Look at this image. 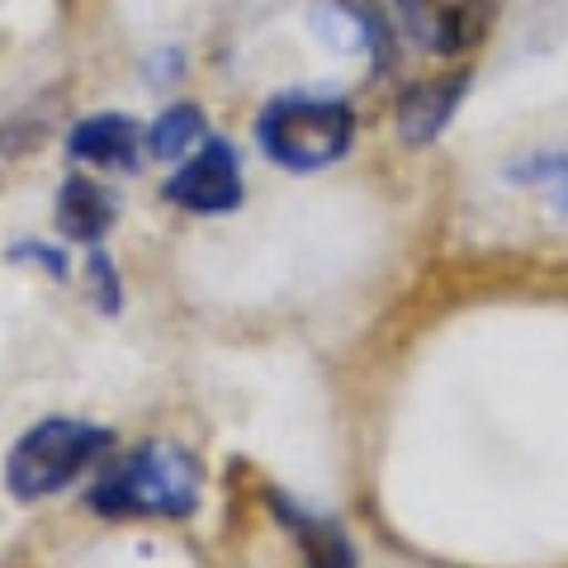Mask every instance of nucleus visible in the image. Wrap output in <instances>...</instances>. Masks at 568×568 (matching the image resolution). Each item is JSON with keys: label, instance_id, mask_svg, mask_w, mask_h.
I'll list each match as a JSON object with an SVG mask.
<instances>
[{"label": "nucleus", "instance_id": "f257e3e1", "mask_svg": "<svg viewBox=\"0 0 568 568\" xmlns=\"http://www.w3.org/2000/svg\"><path fill=\"white\" fill-rule=\"evenodd\" d=\"M81 503L104 521H190L204 503V469L181 440H142L85 488Z\"/></svg>", "mask_w": 568, "mask_h": 568}, {"label": "nucleus", "instance_id": "f03ea898", "mask_svg": "<svg viewBox=\"0 0 568 568\" xmlns=\"http://www.w3.org/2000/svg\"><path fill=\"white\" fill-rule=\"evenodd\" d=\"M355 133H361L355 104L323 91H280L256 114V148L290 175L336 166L355 148Z\"/></svg>", "mask_w": 568, "mask_h": 568}, {"label": "nucleus", "instance_id": "7ed1b4c3", "mask_svg": "<svg viewBox=\"0 0 568 568\" xmlns=\"http://www.w3.org/2000/svg\"><path fill=\"white\" fill-rule=\"evenodd\" d=\"M114 450V432L81 417H43L6 450V493L14 503H48L85 478Z\"/></svg>", "mask_w": 568, "mask_h": 568}, {"label": "nucleus", "instance_id": "20e7f679", "mask_svg": "<svg viewBox=\"0 0 568 568\" xmlns=\"http://www.w3.org/2000/svg\"><path fill=\"white\" fill-rule=\"evenodd\" d=\"M162 200L181 213H194V219H227V213H237L246 204V175H242L237 148L227 138L209 133L162 181Z\"/></svg>", "mask_w": 568, "mask_h": 568}, {"label": "nucleus", "instance_id": "39448f33", "mask_svg": "<svg viewBox=\"0 0 568 568\" xmlns=\"http://www.w3.org/2000/svg\"><path fill=\"white\" fill-rule=\"evenodd\" d=\"M497 0H394V29L432 58H469L488 39Z\"/></svg>", "mask_w": 568, "mask_h": 568}, {"label": "nucleus", "instance_id": "423d86ee", "mask_svg": "<svg viewBox=\"0 0 568 568\" xmlns=\"http://www.w3.org/2000/svg\"><path fill=\"white\" fill-rule=\"evenodd\" d=\"M313 33L327 48L346 52V58H365L375 77L394 67V20L375 6V0H317L313 6Z\"/></svg>", "mask_w": 568, "mask_h": 568}, {"label": "nucleus", "instance_id": "0eeeda50", "mask_svg": "<svg viewBox=\"0 0 568 568\" xmlns=\"http://www.w3.org/2000/svg\"><path fill=\"white\" fill-rule=\"evenodd\" d=\"M67 156L71 166H85V171H114V175H133L142 166V123L133 114H119V110H100V114H85L67 129Z\"/></svg>", "mask_w": 568, "mask_h": 568}, {"label": "nucleus", "instance_id": "6e6552de", "mask_svg": "<svg viewBox=\"0 0 568 568\" xmlns=\"http://www.w3.org/2000/svg\"><path fill=\"white\" fill-rule=\"evenodd\" d=\"M474 85V71L459 67L450 77H432V81H413L394 104V129L407 148H426L450 129V119L465 104V91Z\"/></svg>", "mask_w": 568, "mask_h": 568}, {"label": "nucleus", "instance_id": "1a4fd4ad", "mask_svg": "<svg viewBox=\"0 0 568 568\" xmlns=\"http://www.w3.org/2000/svg\"><path fill=\"white\" fill-rule=\"evenodd\" d=\"M119 223L114 190L95 181L91 171H67V181L52 194V227L71 246H104L110 227Z\"/></svg>", "mask_w": 568, "mask_h": 568}, {"label": "nucleus", "instance_id": "9d476101", "mask_svg": "<svg viewBox=\"0 0 568 568\" xmlns=\"http://www.w3.org/2000/svg\"><path fill=\"white\" fill-rule=\"evenodd\" d=\"M265 507H271L275 526L298 545V555H304V568H355V564H361L351 536H346V530L336 526L332 517H323V511L298 507L294 497L280 493V488L265 493Z\"/></svg>", "mask_w": 568, "mask_h": 568}, {"label": "nucleus", "instance_id": "9b49d317", "mask_svg": "<svg viewBox=\"0 0 568 568\" xmlns=\"http://www.w3.org/2000/svg\"><path fill=\"white\" fill-rule=\"evenodd\" d=\"M209 114L200 110L194 100H171L162 114H156L148 129H142V152L152 156V162H181V156H190L200 142L209 138Z\"/></svg>", "mask_w": 568, "mask_h": 568}, {"label": "nucleus", "instance_id": "f8f14e48", "mask_svg": "<svg viewBox=\"0 0 568 568\" xmlns=\"http://www.w3.org/2000/svg\"><path fill=\"white\" fill-rule=\"evenodd\" d=\"M507 181L549 194V204H555L559 213H568V148L521 156V162H511V166H507Z\"/></svg>", "mask_w": 568, "mask_h": 568}, {"label": "nucleus", "instance_id": "ddd939ff", "mask_svg": "<svg viewBox=\"0 0 568 568\" xmlns=\"http://www.w3.org/2000/svg\"><path fill=\"white\" fill-rule=\"evenodd\" d=\"M85 280H91L95 313L119 317L123 313V275H119V265H114V256L104 252V246H91V256H85Z\"/></svg>", "mask_w": 568, "mask_h": 568}, {"label": "nucleus", "instance_id": "4468645a", "mask_svg": "<svg viewBox=\"0 0 568 568\" xmlns=\"http://www.w3.org/2000/svg\"><path fill=\"white\" fill-rule=\"evenodd\" d=\"M10 265H29V271H39L48 280H67L71 275V256H67V246L58 242H39V237H29V242H14L10 252H6Z\"/></svg>", "mask_w": 568, "mask_h": 568}]
</instances>
